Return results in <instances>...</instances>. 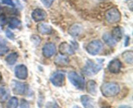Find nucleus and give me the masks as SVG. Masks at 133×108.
<instances>
[{"label":"nucleus","instance_id":"nucleus-11","mask_svg":"<svg viewBox=\"0 0 133 108\" xmlns=\"http://www.w3.org/2000/svg\"><path fill=\"white\" fill-rule=\"evenodd\" d=\"M83 27L81 23H74L70 26L68 32L69 35H71L73 37H77L83 32Z\"/></svg>","mask_w":133,"mask_h":108},{"label":"nucleus","instance_id":"nucleus-25","mask_svg":"<svg viewBox=\"0 0 133 108\" xmlns=\"http://www.w3.org/2000/svg\"><path fill=\"white\" fill-rule=\"evenodd\" d=\"M18 106V100L16 97H12L9 100L6 107L9 108H16Z\"/></svg>","mask_w":133,"mask_h":108},{"label":"nucleus","instance_id":"nucleus-29","mask_svg":"<svg viewBox=\"0 0 133 108\" xmlns=\"http://www.w3.org/2000/svg\"><path fill=\"white\" fill-rule=\"evenodd\" d=\"M5 35H6V37L9 38L10 40H14V38H15V35L13 33L12 31H10L9 29H6L5 31Z\"/></svg>","mask_w":133,"mask_h":108},{"label":"nucleus","instance_id":"nucleus-27","mask_svg":"<svg viewBox=\"0 0 133 108\" xmlns=\"http://www.w3.org/2000/svg\"><path fill=\"white\" fill-rule=\"evenodd\" d=\"M8 22L7 18L4 14H0V26H4Z\"/></svg>","mask_w":133,"mask_h":108},{"label":"nucleus","instance_id":"nucleus-16","mask_svg":"<svg viewBox=\"0 0 133 108\" xmlns=\"http://www.w3.org/2000/svg\"><path fill=\"white\" fill-rule=\"evenodd\" d=\"M81 101L84 107H94V101L90 96L88 95H83L81 97Z\"/></svg>","mask_w":133,"mask_h":108},{"label":"nucleus","instance_id":"nucleus-32","mask_svg":"<svg viewBox=\"0 0 133 108\" xmlns=\"http://www.w3.org/2000/svg\"><path fill=\"white\" fill-rule=\"evenodd\" d=\"M129 36H126V39H125V46H127L129 44Z\"/></svg>","mask_w":133,"mask_h":108},{"label":"nucleus","instance_id":"nucleus-30","mask_svg":"<svg viewBox=\"0 0 133 108\" xmlns=\"http://www.w3.org/2000/svg\"><path fill=\"white\" fill-rule=\"evenodd\" d=\"M20 107H22V108L29 107V103L26 100L22 99V100H21V102H20Z\"/></svg>","mask_w":133,"mask_h":108},{"label":"nucleus","instance_id":"nucleus-3","mask_svg":"<svg viewBox=\"0 0 133 108\" xmlns=\"http://www.w3.org/2000/svg\"><path fill=\"white\" fill-rule=\"evenodd\" d=\"M68 77L70 81L74 87L81 91L84 90L85 86V80L82 75H79L76 72L71 71L68 73Z\"/></svg>","mask_w":133,"mask_h":108},{"label":"nucleus","instance_id":"nucleus-12","mask_svg":"<svg viewBox=\"0 0 133 108\" xmlns=\"http://www.w3.org/2000/svg\"><path fill=\"white\" fill-rule=\"evenodd\" d=\"M32 19L35 22H38L44 20L47 17V13L42 9H36L32 12L31 14Z\"/></svg>","mask_w":133,"mask_h":108},{"label":"nucleus","instance_id":"nucleus-1","mask_svg":"<svg viewBox=\"0 0 133 108\" xmlns=\"http://www.w3.org/2000/svg\"><path fill=\"white\" fill-rule=\"evenodd\" d=\"M120 91V87L115 82H105L101 86V92L105 97H114Z\"/></svg>","mask_w":133,"mask_h":108},{"label":"nucleus","instance_id":"nucleus-4","mask_svg":"<svg viewBox=\"0 0 133 108\" xmlns=\"http://www.w3.org/2000/svg\"><path fill=\"white\" fill-rule=\"evenodd\" d=\"M105 16L106 20L110 23H118L122 18L120 12L117 8L115 7H112L107 10Z\"/></svg>","mask_w":133,"mask_h":108},{"label":"nucleus","instance_id":"nucleus-19","mask_svg":"<svg viewBox=\"0 0 133 108\" xmlns=\"http://www.w3.org/2000/svg\"><path fill=\"white\" fill-rule=\"evenodd\" d=\"M19 55L17 52H12V53H10L5 58V61H6V63L9 65H13L16 63V62L18 60Z\"/></svg>","mask_w":133,"mask_h":108},{"label":"nucleus","instance_id":"nucleus-10","mask_svg":"<svg viewBox=\"0 0 133 108\" xmlns=\"http://www.w3.org/2000/svg\"><path fill=\"white\" fill-rule=\"evenodd\" d=\"M56 52V46L53 43L49 42L45 44L42 48V53L46 58H50Z\"/></svg>","mask_w":133,"mask_h":108},{"label":"nucleus","instance_id":"nucleus-33","mask_svg":"<svg viewBox=\"0 0 133 108\" xmlns=\"http://www.w3.org/2000/svg\"><path fill=\"white\" fill-rule=\"evenodd\" d=\"M1 78H2V77H1V74H0V81H1Z\"/></svg>","mask_w":133,"mask_h":108},{"label":"nucleus","instance_id":"nucleus-6","mask_svg":"<svg viewBox=\"0 0 133 108\" xmlns=\"http://www.w3.org/2000/svg\"><path fill=\"white\" fill-rule=\"evenodd\" d=\"M52 84L55 87H62L65 83V74L61 71H57L53 73L49 78Z\"/></svg>","mask_w":133,"mask_h":108},{"label":"nucleus","instance_id":"nucleus-15","mask_svg":"<svg viewBox=\"0 0 133 108\" xmlns=\"http://www.w3.org/2000/svg\"><path fill=\"white\" fill-rule=\"evenodd\" d=\"M37 30L42 35H48L52 32V27L45 23H40L37 26Z\"/></svg>","mask_w":133,"mask_h":108},{"label":"nucleus","instance_id":"nucleus-2","mask_svg":"<svg viewBox=\"0 0 133 108\" xmlns=\"http://www.w3.org/2000/svg\"><path fill=\"white\" fill-rule=\"evenodd\" d=\"M102 61L99 63H96L92 60H87L85 66L83 68V72L88 76L97 74L102 69Z\"/></svg>","mask_w":133,"mask_h":108},{"label":"nucleus","instance_id":"nucleus-22","mask_svg":"<svg viewBox=\"0 0 133 108\" xmlns=\"http://www.w3.org/2000/svg\"><path fill=\"white\" fill-rule=\"evenodd\" d=\"M122 57L127 63L132 65L133 61V52L132 50L125 51L122 53Z\"/></svg>","mask_w":133,"mask_h":108},{"label":"nucleus","instance_id":"nucleus-9","mask_svg":"<svg viewBox=\"0 0 133 108\" xmlns=\"http://www.w3.org/2000/svg\"><path fill=\"white\" fill-rule=\"evenodd\" d=\"M122 63L118 59H114L109 62L107 68L112 74H118L120 72Z\"/></svg>","mask_w":133,"mask_h":108},{"label":"nucleus","instance_id":"nucleus-24","mask_svg":"<svg viewBox=\"0 0 133 108\" xmlns=\"http://www.w3.org/2000/svg\"><path fill=\"white\" fill-rule=\"evenodd\" d=\"M9 27L12 29H14L17 28L19 27L21 24V22L18 19V18H15V17H12V18H10L9 19Z\"/></svg>","mask_w":133,"mask_h":108},{"label":"nucleus","instance_id":"nucleus-26","mask_svg":"<svg viewBox=\"0 0 133 108\" xmlns=\"http://www.w3.org/2000/svg\"><path fill=\"white\" fill-rule=\"evenodd\" d=\"M31 41L35 44V45L38 46L41 42V39H40V36H38V35H32L31 36Z\"/></svg>","mask_w":133,"mask_h":108},{"label":"nucleus","instance_id":"nucleus-34","mask_svg":"<svg viewBox=\"0 0 133 108\" xmlns=\"http://www.w3.org/2000/svg\"><path fill=\"white\" fill-rule=\"evenodd\" d=\"M1 5H0V10H1Z\"/></svg>","mask_w":133,"mask_h":108},{"label":"nucleus","instance_id":"nucleus-20","mask_svg":"<svg viewBox=\"0 0 133 108\" xmlns=\"http://www.w3.org/2000/svg\"><path fill=\"white\" fill-rule=\"evenodd\" d=\"M103 40H104V42L108 46L110 47L115 46L116 44V41L112 37L111 35L107 33L103 34Z\"/></svg>","mask_w":133,"mask_h":108},{"label":"nucleus","instance_id":"nucleus-21","mask_svg":"<svg viewBox=\"0 0 133 108\" xmlns=\"http://www.w3.org/2000/svg\"><path fill=\"white\" fill-rule=\"evenodd\" d=\"M10 92L6 87H1L0 88V103H3L6 101L9 98Z\"/></svg>","mask_w":133,"mask_h":108},{"label":"nucleus","instance_id":"nucleus-8","mask_svg":"<svg viewBox=\"0 0 133 108\" xmlns=\"http://www.w3.org/2000/svg\"><path fill=\"white\" fill-rule=\"evenodd\" d=\"M16 77L19 79H26L28 77V70L25 65H18L14 68Z\"/></svg>","mask_w":133,"mask_h":108},{"label":"nucleus","instance_id":"nucleus-17","mask_svg":"<svg viewBox=\"0 0 133 108\" xmlns=\"http://www.w3.org/2000/svg\"><path fill=\"white\" fill-rule=\"evenodd\" d=\"M97 84L94 80H89L87 83V91L91 95L96 96L97 93Z\"/></svg>","mask_w":133,"mask_h":108},{"label":"nucleus","instance_id":"nucleus-18","mask_svg":"<svg viewBox=\"0 0 133 108\" xmlns=\"http://www.w3.org/2000/svg\"><path fill=\"white\" fill-rule=\"evenodd\" d=\"M111 36L116 42L120 41L123 37V31L120 27L118 26L112 30Z\"/></svg>","mask_w":133,"mask_h":108},{"label":"nucleus","instance_id":"nucleus-5","mask_svg":"<svg viewBox=\"0 0 133 108\" xmlns=\"http://www.w3.org/2000/svg\"><path fill=\"white\" fill-rule=\"evenodd\" d=\"M103 48V44L101 40H94L90 42L87 46V52L92 55H96L98 54Z\"/></svg>","mask_w":133,"mask_h":108},{"label":"nucleus","instance_id":"nucleus-23","mask_svg":"<svg viewBox=\"0 0 133 108\" xmlns=\"http://www.w3.org/2000/svg\"><path fill=\"white\" fill-rule=\"evenodd\" d=\"M9 51V48L6 46V41L0 36V56H2Z\"/></svg>","mask_w":133,"mask_h":108},{"label":"nucleus","instance_id":"nucleus-7","mask_svg":"<svg viewBox=\"0 0 133 108\" xmlns=\"http://www.w3.org/2000/svg\"><path fill=\"white\" fill-rule=\"evenodd\" d=\"M11 88L13 93L16 95L24 94L26 91V85L24 83L13 79L11 81Z\"/></svg>","mask_w":133,"mask_h":108},{"label":"nucleus","instance_id":"nucleus-31","mask_svg":"<svg viewBox=\"0 0 133 108\" xmlns=\"http://www.w3.org/2000/svg\"><path fill=\"white\" fill-rule=\"evenodd\" d=\"M2 3L3 4H5V5H9V6L13 7L15 6V5H14V2H13L12 0H3Z\"/></svg>","mask_w":133,"mask_h":108},{"label":"nucleus","instance_id":"nucleus-14","mask_svg":"<svg viewBox=\"0 0 133 108\" xmlns=\"http://www.w3.org/2000/svg\"><path fill=\"white\" fill-rule=\"evenodd\" d=\"M59 52L64 55H74L75 53L74 48L66 42H63L59 45Z\"/></svg>","mask_w":133,"mask_h":108},{"label":"nucleus","instance_id":"nucleus-13","mask_svg":"<svg viewBox=\"0 0 133 108\" xmlns=\"http://www.w3.org/2000/svg\"><path fill=\"white\" fill-rule=\"evenodd\" d=\"M54 62L57 66L63 67V66H68L69 65L70 59L66 55L60 53V54H58L55 57Z\"/></svg>","mask_w":133,"mask_h":108},{"label":"nucleus","instance_id":"nucleus-28","mask_svg":"<svg viewBox=\"0 0 133 108\" xmlns=\"http://www.w3.org/2000/svg\"><path fill=\"white\" fill-rule=\"evenodd\" d=\"M55 0H41L42 3L46 8H49L53 3Z\"/></svg>","mask_w":133,"mask_h":108}]
</instances>
